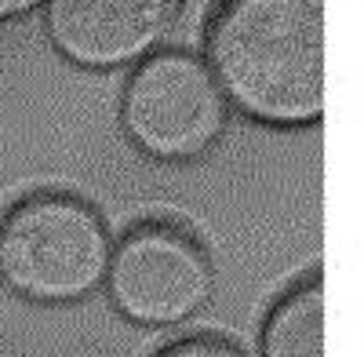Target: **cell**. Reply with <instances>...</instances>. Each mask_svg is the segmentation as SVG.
Listing matches in <instances>:
<instances>
[{
  "label": "cell",
  "mask_w": 364,
  "mask_h": 357,
  "mask_svg": "<svg viewBox=\"0 0 364 357\" xmlns=\"http://www.w3.org/2000/svg\"><path fill=\"white\" fill-rule=\"evenodd\" d=\"M102 284L124 321L142 329H175L211 303L215 266L190 230L142 223L113 245Z\"/></svg>",
  "instance_id": "cell-4"
},
{
  "label": "cell",
  "mask_w": 364,
  "mask_h": 357,
  "mask_svg": "<svg viewBox=\"0 0 364 357\" xmlns=\"http://www.w3.org/2000/svg\"><path fill=\"white\" fill-rule=\"evenodd\" d=\"M230 102L200 55L161 48L132 66L120 92V128L139 154L161 164H190L219 146Z\"/></svg>",
  "instance_id": "cell-3"
},
{
  "label": "cell",
  "mask_w": 364,
  "mask_h": 357,
  "mask_svg": "<svg viewBox=\"0 0 364 357\" xmlns=\"http://www.w3.org/2000/svg\"><path fill=\"white\" fill-rule=\"evenodd\" d=\"M37 8H44V0H0V29L26 18L29 11H37Z\"/></svg>",
  "instance_id": "cell-8"
},
{
  "label": "cell",
  "mask_w": 364,
  "mask_h": 357,
  "mask_svg": "<svg viewBox=\"0 0 364 357\" xmlns=\"http://www.w3.org/2000/svg\"><path fill=\"white\" fill-rule=\"evenodd\" d=\"M262 357H324L321 277L295 284L262 324Z\"/></svg>",
  "instance_id": "cell-6"
},
{
  "label": "cell",
  "mask_w": 364,
  "mask_h": 357,
  "mask_svg": "<svg viewBox=\"0 0 364 357\" xmlns=\"http://www.w3.org/2000/svg\"><path fill=\"white\" fill-rule=\"evenodd\" d=\"M113 237L106 219L73 193H33L0 219V281L18 299L66 307L106 281Z\"/></svg>",
  "instance_id": "cell-2"
},
{
  "label": "cell",
  "mask_w": 364,
  "mask_h": 357,
  "mask_svg": "<svg viewBox=\"0 0 364 357\" xmlns=\"http://www.w3.org/2000/svg\"><path fill=\"white\" fill-rule=\"evenodd\" d=\"M157 357H245L233 343L219 336H193V339H178Z\"/></svg>",
  "instance_id": "cell-7"
},
{
  "label": "cell",
  "mask_w": 364,
  "mask_h": 357,
  "mask_svg": "<svg viewBox=\"0 0 364 357\" xmlns=\"http://www.w3.org/2000/svg\"><path fill=\"white\" fill-rule=\"evenodd\" d=\"M182 0H44L48 44L77 70L109 73L161 51Z\"/></svg>",
  "instance_id": "cell-5"
},
{
  "label": "cell",
  "mask_w": 364,
  "mask_h": 357,
  "mask_svg": "<svg viewBox=\"0 0 364 357\" xmlns=\"http://www.w3.org/2000/svg\"><path fill=\"white\" fill-rule=\"evenodd\" d=\"M204 63L230 110L266 128L324 117V0H223Z\"/></svg>",
  "instance_id": "cell-1"
}]
</instances>
